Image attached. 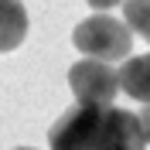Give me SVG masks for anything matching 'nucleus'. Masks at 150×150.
Returning a JSON list of instances; mask_svg holds the SVG:
<instances>
[{"label": "nucleus", "mask_w": 150, "mask_h": 150, "mask_svg": "<svg viewBox=\"0 0 150 150\" xmlns=\"http://www.w3.org/2000/svg\"><path fill=\"white\" fill-rule=\"evenodd\" d=\"M51 150H143L140 116L116 106H75L48 130Z\"/></svg>", "instance_id": "f257e3e1"}, {"label": "nucleus", "mask_w": 150, "mask_h": 150, "mask_svg": "<svg viewBox=\"0 0 150 150\" xmlns=\"http://www.w3.org/2000/svg\"><path fill=\"white\" fill-rule=\"evenodd\" d=\"M72 45L79 48L85 58L120 62V58H130V51H133V31H130L126 21L96 14V17H85L82 24L72 31Z\"/></svg>", "instance_id": "f03ea898"}, {"label": "nucleus", "mask_w": 150, "mask_h": 150, "mask_svg": "<svg viewBox=\"0 0 150 150\" xmlns=\"http://www.w3.org/2000/svg\"><path fill=\"white\" fill-rule=\"evenodd\" d=\"M68 85L79 106H112L116 92L123 89L120 72L109 62H96V58H82L68 68Z\"/></svg>", "instance_id": "7ed1b4c3"}, {"label": "nucleus", "mask_w": 150, "mask_h": 150, "mask_svg": "<svg viewBox=\"0 0 150 150\" xmlns=\"http://www.w3.org/2000/svg\"><path fill=\"white\" fill-rule=\"evenodd\" d=\"M28 38V10L21 0H0V51H14Z\"/></svg>", "instance_id": "20e7f679"}, {"label": "nucleus", "mask_w": 150, "mask_h": 150, "mask_svg": "<svg viewBox=\"0 0 150 150\" xmlns=\"http://www.w3.org/2000/svg\"><path fill=\"white\" fill-rule=\"evenodd\" d=\"M120 82L130 99L150 106V51L137 55V58H126V65L120 68Z\"/></svg>", "instance_id": "39448f33"}, {"label": "nucleus", "mask_w": 150, "mask_h": 150, "mask_svg": "<svg viewBox=\"0 0 150 150\" xmlns=\"http://www.w3.org/2000/svg\"><path fill=\"white\" fill-rule=\"evenodd\" d=\"M123 17H126L133 34H140L150 45V0H126L123 4Z\"/></svg>", "instance_id": "423d86ee"}, {"label": "nucleus", "mask_w": 150, "mask_h": 150, "mask_svg": "<svg viewBox=\"0 0 150 150\" xmlns=\"http://www.w3.org/2000/svg\"><path fill=\"white\" fill-rule=\"evenodd\" d=\"M137 116H140V126H143V140L150 143V106H143Z\"/></svg>", "instance_id": "0eeeda50"}, {"label": "nucleus", "mask_w": 150, "mask_h": 150, "mask_svg": "<svg viewBox=\"0 0 150 150\" xmlns=\"http://www.w3.org/2000/svg\"><path fill=\"white\" fill-rule=\"evenodd\" d=\"M116 4H126V0H89L92 10H109V7H116Z\"/></svg>", "instance_id": "6e6552de"}, {"label": "nucleus", "mask_w": 150, "mask_h": 150, "mask_svg": "<svg viewBox=\"0 0 150 150\" xmlns=\"http://www.w3.org/2000/svg\"><path fill=\"white\" fill-rule=\"evenodd\" d=\"M14 150H34V147H14Z\"/></svg>", "instance_id": "1a4fd4ad"}]
</instances>
